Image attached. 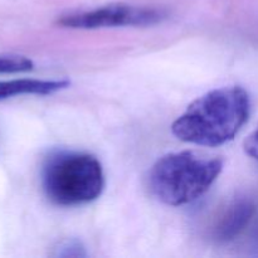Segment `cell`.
I'll list each match as a JSON object with an SVG mask.
<instances>
[{
  "instance_id": "cell-1",
  "label": "cell",
  "mask_w": 258,
  "mask_h": 258,
  "mask_svg": "<svg viewBox=\"0 0 258 258\" xmlns=\"http://www.w3.org/2000/svg\"><path fill=\"white\" fill-rule=\"evenodd\" d=\"M251 112L248 93L239 86L217 88L197 98L171 125L181 141L201 146L223 145L239 133Z\"/></svg>"
},
{
  "instance_id": "cell-2",
  "label": "cell",
  "mask_w": 258,
  "mask_h": 258,
  "mask_svg": "<svg viewBox=\"0 0 258 258\" xmlns=\"http://www.w3.org/2000/svg\"><path fill=\"white\" fill-rule=\"evenodd\" d=\"M223 169L219 158L194 151L166 154L159 159L149 174V188L161 203L184 206L201 198L217 180Z\"/></svg>"
},
{
  "instance_id": "cell-3",
  "label": "cell",
  "mask_w": 258,
  "mask_h": 258,
  "mask_svg": "<svg viewBox=\"0 0 258 258\" xmlns=\"http://www.w3.org/2000/svg\"><path fill=\"white\" fill-rule=\"evenodd\" d=\"M42 186L52 203L75 207L96 201L105 188L102 165L93 155L58 151L45 159Z\"/></svg>"
},
{
  "instance_id": "cell-4",
  "label": "cell",
  "mask_w": 258,
  "mask_h": 258,
  "mask_svg": "<svg viewBox=\"0 0 258 258\" xmlns=\"http://www.w3.org/2000/svg\"><path fill=\"white\" fill-rule=\"evenodd\" d=\"M166 18L164 10L139 5H103L96 9L62 15L57 24L72 29H98L112 27H146L163 22Z\"/></svg>"
},
{
  "instance_id": "cell-5",
  "label": "cell",
  "mask_w": 258,
  "mask_h": 258,
  "mask_svg": "<svg viewBox=\"0 0 258 258\" xmlns=\"http://www.w3.org/2000/svg\"><path fill=\"white\" fill-rule=\"evenodd\" d=\"M256 214V207L248 198H234L217 218L211 237L219 244H226L243 233Z\"/></svg>"
},
{
  "instance_id": "cell-6",
  "label": "cell",
  "mask_w": 258,
  "mask_h": 258,
  "mask_svg": "<svg viewBox=\"0 0 258 258\" xmlns=\"http://www.w3.org/2000/svg\"><path fill=\"white\" fill-rule=\"evenodd\" d=\"M67 80H35V78H18V80L0 81V100L20 95H52L70 87Z\"/></svg>"
},
{
  "instance_id": "cell-7",
  "label": "cell",
  "mask_w": 258,
  "mask_h": 258,
  "mask_svg": "<svg viewBox=\"0 0 258 258\" xmlns=\"http://www.w3.org/2000/svg\"><path fill=\"white\" fill-rule=\"evenodd\" d=\"M34 68L32 59L18 54H0V73H23Z\"/></svg>"
},
{
  "instance_id": "cell-8",
  "label": "cell",
  "mask_w": 258,
  "mask_h": 258,
  "mask_svg": "<svg viewBox=\"0 0 258 258\" xmlns=\"http://www.w3.org/2000/svg\"><path fill=\"white\" fill-rule=\"evenodd\" d=\"M83 249L85 248H83L78 242H75V241L66 242L64 244H60V248H58V256H64V257L86 256Z\"/></svg>"
},
{
  "instance_id": "cell-9",
  "label": "cell",
  "mask_w": 258,
  "mask_h": 258,
  "mask_svg": "<svg viewBox=\"0 0 258 258\" xmlns=\"http://www.w3.org/2000/svg\"><path fill=\"white\" fill-rule=\"evenodd\" d=\"M244 151L247 153V155L258 160V126L244 141Z\"/></svg>"
},
{
  "instance_id": "cell-10",
  "label": "cell",
  "mask_w": 258,
  "mask_h": 258,
  "mask_svg": "<svg viewBox=\"0 0 258 258\" xmlns=\"http://www.w3.org/2000/svg\"><path fill=\"white\" fill-rule=\"evenodd\" d=\"M249 248L253 252V254H258V218L253 226V231L251 233V239H249Z\"/></svg>"
}]
</instances>
